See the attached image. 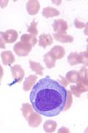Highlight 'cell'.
<instances>
[{
  "label": "cell",
  "mask_w": 88,
  "mask_h": 133,
  "mask_svg": "<svg viewBox=\"0 0 88 133\" xmlns=\"http://www.w3.org/2000/svg\"><path fill=\"white\" fill-rule=\"evenodd\" d=\"M30 102L37 113L53 117L59 115L67 102V91L64 85L49 77L38 81L30 94Z\"/></svg>",
  "instance_id": "6da1fadb"
},
{
  "label": "cell",
  "mask_w": 88,
  "mask_h": 133,
  "mask_svg": "<svg viewBox=\"0 0 88 133\" xmlns=\"http://www.w3.org/2000/svg\"><path fill=\"white\" fill-rule=\"evenodd\" d=\"M31 49H32L31 45L23 42H19L15 45L14 51L19 56H26L31 51Z\"/></svg>",
  "instance_id": "7a4b0ae2"
},
{
  "label": "cell",
  "mask_w": 88,
  "mask_h": 133,
  "mask_svg": "<svg viewBox=\"0 0 88 133\" xmlns=\"http://www.w3.org/2000/svg\"><path fill=\"white\" fill-rule=\"evenodd\" d=\"M0 35L4 39V41L7 43H12L18 38V33L14 30H9L7 32H0Z\"/></svg>",
  "instance_id": "3957f363"
},
{
  "label": "cell",
  "mask_w": 88,
  "mask_h": 133,
  "mask_svg": "<svg viewBox=\"0 0 88 133\" xmlns=\"http://www.w3.org/2000/svg\"><path fill=\"white\" fill-rule=\"evenodd\" d=\"M12 75L14 77L16 82H20L24 77L23 69H22L19 65H14L13 67H12Z\"/></svg>",
  "instance_id": "277c9868"
},
{
  "label": "cell",
  "mask_w": 88,
  "mask_h": 133,
  "mask_svg": "<svg viewBox=\"0 0 88 133\" xmlns=\"http://www.w3.org/2000/svg\"><path fill=\"white\" fill-rule=\"evenodd\" d=\"M53 28L54 30L56 32V34H58V33H64L68 28V26H67L66 21H64V20H56L54 22Z\"/></svg>",
  "instance_id": "5b68a950"
},
{
  "label": "cell",
  "mask_w": 88,
  "mask_h": 133,
  "mask_svg": "<svg viewBox=\"0 0 88 133\" xmlns=\"http://www.w3.org/2000/svg\"><path fill=\"white\" fill-rule=\"evenodd\" d=\"M52 42H53V39H52V37H51V35L44 34V35H42L40 36L39 44H40V46L43 47V48H46L47 46L52 44Z\"/></svg>",
  "instance_id": "8992f818"
},
{
  "label": "cell",
  "mask_w": 88,
  "mask_h": 133,
  "mask_svg": "<svg viewBox=\"0 0 88 133\" xmlns=\"http://www.w3.org/2000/svg\"><path fill=\"white\" fill-rule=\"evenodd\" d=\"M26 8H28V12L29 14H36L39 11L40 5L37 1H29L26 4Z\"/></svg>",
  "instance_id": "52a82bcc"
},
{
  "label": "cell",
  "mask_w": 88,
  "mask_h": 133,
  "mask_svg": "<svg viewBox=\"0 0 88 133\" xmlns=\"http://www.w3.org/2000/svg\"><path fill=\"white\" fill-rule=\"evenodd\" d=\"M1 57L2 59H3L4 64L5 65H10L14 61V57H13L12 53L11 51H4V52L2 53Z\"/></svg>",
  "instance_id": "ba28073f"
},
{
  "label": "cell",
  "mask_w": 88,
  "mask_h": 133,
  "mask_svg": "<svg viewBox=\"0 0 88 133\" xmlns=\"http://www.w3.org/2000/svg\"><path fill=\"white\" fill-rule=\"evenodd\" d=\"M49 53L53 56L55 59H60V58H62L64 56V49L61 48V47H58V46L54 47V48L51 49V51Z\"/></svg>",
  "instance_id": "9c48e42d"
},
{
  "label": "cell",
  "mask_w": 88,
  "mask_h": 133,
  "mask_svg": "<svg viewBox=\"0 0 88 133\" xmlns=\"http://www.w3.org/2000/svg\"><path fill=\"white\" fill-rule=\"evenodd\" d=\"M28 123H29V125L33 126V127H37L40 123V116H38L37 114L33 113L31 115V116H29Z\"/></svg>",
  "instance_id": "30bf717a"
},
{
  "label": "cell",
  "mask_w": 88,
  "mask_h": 133,
  "mask_svg": "<svg viewBox=\"0 0 88 133\" xmlns=\"http://www.w3.org/2000/svg\"><path fill=\"white\" fill-rule=\"evenodd\" d=\"M54 36H55V38L57 41L62 42H72V41H73V37L69 36V35H65V32L55 34Z\"/></svg>",
  "instance_id": "8fae6325"
},
{
  "label": "cell",
  "mask_w": 88,
  "mask_h": 133,
  "mask_svg": "<svg viewBox=\"0 0 88 133\" xmlns=\"http://www.w3.org/2000/svg\"><path fill=\"white\" fill-rule=\"evenodd\" d=\"M21 42H26V43L31 45L33 47V45H35L37 40H36V38L35 36H33L31 35H23L21 36Z\"/></svg>",
  "instance_id": "7c38bea8"
},
{
  "label": "cell",
  "mask_w": 88,
  "mask_h": 133,
  "mask_svg": "<svg viewBox=\"0 0 88 133\" xmlns=\"http://www.w3.org/2000/svg\"><path fill=\"white\" fill-rule=\"evenodd\" d=\"M55 58L50 53H47L46 55L44 56V62L46 63V65L48 68H52V67L55 65Z\"/></svg>",
  "instance_id": "4fadbf2b"
},
{
  "label": "cell",
  "mask_w": 88,
  "mask_h": 133,
  "mask_svg": "<svg viewBox=\"0 0 88 133\" xmlns=\"http://www.w3.org/2000/svg\"><path fill=\"white\" fill-rule=\"evenodd\" d=\"M66 78L67 80L70 81V82H78L79 80V73L78 71H70V72L67 73L66 75Z\"/></svg>",
  "instance_id": "5bb4252c"
},
{
  "label": "cell",
  "mask_w": 88,
  "mask_h": 133,
  "mask_svg": "<svg viewBox=\"0 0 88 133\" xmlns=\"http://www.w3.org/2000/svg\"><path fill=\"white\" fill-rule=\"evenodd\" d=\"M59 14V12L57 10L54 8H50V7H47L45 8L42 12V15L47 18L49 17H52V16H56V15H58Z\"/></svg>",
  "instance_id": "9a60e30c"
},
{
  "label": "cell",
  "mask_w": 88,
  "mask_h": 133,
  "mask_svg": "<svg viewBox=\"0 0 88 133\" xmlns=\"http://www.w3.org/2000/svg\"><path fill=\"white\" fill-rule=\"evenodd\" d=\"M69 63L71 65L79 64V63H82V60H81V57L80 55H78L76 53H72L69 56Z\"/></svg>",
  "instance_id": "2e32d148"
},
{
  "label": "cell",
  "mask_w": 88,
  "mask_h": 133,
  "mask_svg": "<svg viewBox=\"0 0 88 133\" xmlns=\"http://www.w3.org/2000/svg\"><path fill=\"white\" fill-rule=\"evenodd\" d=\"M36 79H37L36 76H29L24 83V90L25 91H28V90L30 89L31 87L33 85V84L35 83V81Z\"/></svg>",
  "instance_id": "e0dca14e"
},
{
  "label": "cell",
  "mask_w": 88,
  "mask_h": 133,
  "mask_svg": "<svg viewBox=\"0 0 88 133\" xmlns=\"http://www.w3.org/2000/svg\"><path fill=\"white\" fill-rule=\"evenodd\" d=\"M56 127V123L54 121H47L45 122L44 130L47 132H53Z\"/></svg>",
  "instance_id": "ac0fdd59"
},
{
  "label": "cell",
  "mask_w": 88,
  "mask_h": 133,
  "mask_svg": "<svg viewBox=\"0 0 88 133\" xmlns=\"http://www.w3.org/2000/svg\"><path fill=\"white\" fill-rule=\"evenodd\" d=\"M30 65L33 71H35V72L38 73L39 75H42L43 67H42V65H40L39 63H35V62H33V61H30Z\"/></svg>",
  "instance_id": "d6986e66"
},
{
  "label": "cell",
  "mask_w": 88,
  "mask_h": 133,
  "mask_svg": "<svg viewBox=\"0 0 88 133\" xmlns=\"http://www.w3.org/2000/svg\"><path fill=\"white\" fill-rule=\"evenodd\" d=\"M36 25H37V23H36L35 21H33L32 24H31V26L28 28V31L30 32L33 35H36L38 34L37 28H36Z\"/></svg>",
  "instance_id": "ffe728a7"
},
{
  "label": "cell",
  "mask_w": 88,
  "mask_h": 133,
  "mask_svg": "<svg viewBox=\"0 0 88 133\" xmlns=\"http://www.w3.org/2000/svg\"><path fill=\"white\" fill-rule=\"evenodd\" d=\"M67 100H68V105L65 106L64 107V110H67L70 108V106L71 105V101H72V97H71V91L67 92Z\"/></svg>",
  "instance_id": "44dd1931"
},
{
  "label": "cell",
  "mask_w": 88,
  "mask_h": 133,
  "mask_svg": "<svg viewBox=\"0 0 88 133\" xmlns=\"http://www.w3.org/2000/svg\"><path fill=\"white\" fill-rule=\"evenodd\" d=\"M75 26H77L78 28H84L85 26V24L84 23H81V22L78 21V20H75Z\"/></svg>",
  "instance_id": "7402d4cb"
},
{
  "label": "cell",
  "mask_w": 88,
  "mask_h": 133,
  "mask_svg": "<svg viewBox=\"0 0 88 133\" xmlns=\"http://www.w3.org/2000/svg\"><path fill=\"white\" fill-rule=\"evenodd\" d=\"M71 91L73 92V94H75L76 96H78V97H79V96H80V95H79V94L78 93V91L76 90V87H71Z\"/></svg>",
  "instance_id": "603a6c76"
},
{
  "label": "cell",
  "mask_w": 88,
  "mask_h": 133,
  "mask_svg": "<svg viewBox=\"0 0 88 133\" xmlns=\"http://www.w3.org/2000/svg\"><path fill=\"white\" fill-rule=\"evenodd\" d=\"M0 48H2V49H4L5 48V46H4V43L3 42H2L1 40H0Z\"/></svg>",
  "instance_id": "cb8c5ba5"
},
{
  "label": "cell",
  "mask_w": 88,
  "mask_h": 133,
  "mask_svg": "<svg viewBox=\"0 0 88 133\" xmlns=\"http://www.w3.org/2000/svg\"><path fill=\"white\" fill-rule=\"evenodd\" d=\"M2 76H3V69L0 66V80H1V78H2Z\"/></svg>",
  "instance_id": "d4e9b609"
}]
</instances>
